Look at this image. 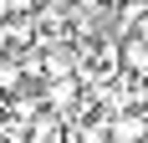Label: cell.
<instances>
[{"label": "cell", "instance_id": "cell-7", "mask_svg": "<svg viewBox=\"0 0 148 143\" xmlns=\"http://www.w3.org/2000/svg\"><path fill=\"white\" fill-rule=\"evenodd\" d=\"M5 102H10V97H5V92H0V113H5Z\"/></svg>", "mask_w": 148, "mask_h": 143}, {"label": "cell", "instance_id": "cell-3", "mask_svg": "<svg viewBox=\"0 0 148 143\" xmlns=\"http://www.w3.org/2000/svg\"><path fill=\"white\" fill-rule=\"evenodd\" d=\"M21 82H26V67H15V61H0V92L10 97Z\"/></svg>", "mask_w": 148, "mask_h": 143}, {"label": "cell", "instance_id": "cell-1", "mask_svg": "<svg viewBox=\"0 0 148 143\" xmlns=\"http://www.w3.org/2000/svg\"><path fill=\"white\" fill-rule=\"evenodd\" d=\"M107 138L112 143H148V118L143 113H118L107 123Z\"/></svg>", "mask_w": 148, "mask_h": 143}, {"label": "cell", "instance_id": "cell-6", "mask_svg": "<svg viewBox=\"0 0 148 143\" xmlns=\"http://www.w3.org/2000/svg\"><path fill=\"white\" fill-rule=\"evenodd\" d=\"M107 5H133V0H107Z\"/></svg>", "mask_w": 148, "mask_h": 143}, {"label": "cell", "instance_id": "cell-5", "mask_svg": "<svg viewBox=\"0 0 148 143\" xmlns=\"http://www.w3.org/2000/svg\"><path fill=\"white\" fill-rule=\"evenodd\" d=\"M133 36H143V41H148V10L138 15V31H133Z\"/></svg>", "mask_w": 148, "mask_h": 143}, {"label": "cell", "instance_id": "cell-2", "mask_svg": "<svg viewBox=\"0 0 148 143\" xmlns=\"http://www.w3.org/2000/svg\"><path fill=\"white\" fill-rule=\"evenodd\" d=\"M123 67L148 82V41H143V36H128V41H123Z\"/></svg>", "mask_w": 148, "mask_h": 143}, {"label": "cell", "instance_id": "cell-4", "mask_svg": "<svg viewBox=\"0 0 148 143\" xmlns=\"http://www.w3.org/2000/svg\"><path fill=\"white\" fill-rule=\"evenodd\" d=\"M46 77H72V56H66V51H51V56H46Z\"/></svg>", "mask_w": 148, "mask_h": 143}, {"label": "cell", "instance_id": "cell-8", "mask_svg": "<svg viewBox=\"0 0 148 143\" xmlns=\"http://www.w3.org/2000/svg\"><path fill=\"white\" fill-rule=\"evenodd\" d=\"M87 5H102V0H87Z\"/></svg>", "mask_w": 148, "mask_h": 143}]
</instances>
